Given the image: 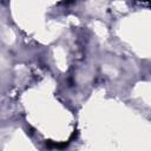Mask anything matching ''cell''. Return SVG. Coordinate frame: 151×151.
<instances>
[{
	"instance_id": "cell-2",
	"label": "cell",
	"mask_w": 151,
	"mask_h": 151,
	"mask_svg": "<svg viewBox=\"0 0 151 151\" xmlns=\"http://www.w3.org/2000/svg\"><path fill=\"white\" fill-rule=\"evenodd\" d=\"M139 1H144V2H147L149 0H139Z\"/></svg>"
},
{
	"instance_id": "cell-1",
	"label": "cell",
	"mask_w": 151,
	"mask_h": 151,
	"mask_svg": "<svg viewBox=\"0 0 151 151\" xmlns=\"http://www.w3.org/2000/svg\"><path fill=\"white\" fill-rule=\"evenodd\" d=\"M64 2H65L66 5H68V4H72V2H74V0H64Z\"/></svg>"
}]
</instances>
